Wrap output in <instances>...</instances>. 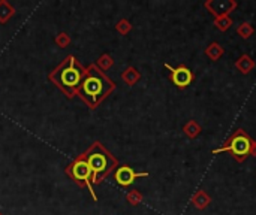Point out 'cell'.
<instances>
[{
	"label": "cell",
	"mask_w": 256,
	"mask_h": 215,
	"mask_svg": "<svg viewBox=\"0 0 256 215\" xmlns=\"http://www.w3.org/2000/svg\"><path fill=\"white\" fill-rule=\"evenodd\" d=\"M213 24H214V27L217 30L226 31L232 26V18H231V16H219V18H214Z\"/></svg>",
	"instance_id": "15"
},
{
	"label": "cell",
	"mask_w": 256,
	"mask_h": 215,
	"mask_svg": "<svg viewBox=\"0 0 256 215\" xmlns=\"http://www.w3.org/2000/svg\"><path fill=\"white\" fill-rule=\"evenodd\" d=\"M223 54H225V49H223L222 45L217 43V42H211L209 46L205 48V56L213 61H219Z\"/></svg>",
	"instance_id": "12"
},
{
	"label": "cell",
	"mask_w": 256,
	"mask_h": 215,
	"mask_svg": "<svg viewBox=\"0 0 256 215\" xmlns=\"http://www.w3.org/2000/svg\"><path fill=\"white\" fill-rule=\"evenodd\" d=\"M84 76L86 69L75 60V57L69 56L66 61L61 63L56 69V72L51 75V79L56 82L57 87H60L69 97H72L81 87Z\"/></svg>",
	"instance_id": "2"
},
{
	"label": "cell",
	"mask_w": 256,
	"mask_h": 215,
	"mask_svg": "<svg viewBox=\"0 0 256 215\" xmlns=\"http://www.w3.org/2000/svg\"><path fill=\"white\" fill-rule=\"evenodd\" d=\"M126 199H127V202H129L131 205L135 206V205H139L142 202V194L138 190H132V191L127 193Z\"/></svg>",
	"instance_id": "16"
},
{
	"label": "cell",
	"mask_w": 256,
	"mask_h": 215,
	"mask_svg": "<svg viewBox=\"0 0 256 215\" xmlns=\"http://www.w3.org/2000/svg\"><path fill=\"white\" fill-rule=\"evenodd\" d=\"M91 171V183L99 184L105 178L106 173L111 172V169L117 166V160L111 156L108 151H105L99 143H94L86 156H83Z\"/></svg>",
	"instance_id": "4"
},
{
	"label": "cell",
	"mask_w": 256,
	"mask_h": 215,
	"mask_svg": "<svg viewBox=\"0 0 256 215\" xmlns=\"http://www.w3.org/2000/svg\"><path fill=\"white\" fill-rule=\"evenodd\" d=\"M144 176H149V173L147 172L138 173L131 166H121L116 172V181H117L120 186H123V187L131 186L136 178H144Z\"/></svg>",
	"instance_id": "8"
},
{
	"label": "cell",
	"mask_w": 256,
	"mask_h": 215,
	"mask_svg": "<svg viewBox=\"0 0 256 215\" xmlns=\"http://www.w3.org/2000/svg\"><path fill=\"white\" fill-rule=\"evenodd\" d=\"M0 215H2V214H0Z\"/></svg>",
	"instance_id": "20"
},
{
	"label": "cell",
	"mask_w": 256,
	"mask_h": 215,
	"mask_svg": "<svg viewBox=\"0 0 256 215\" xmlns=\"http://www.w3.org/2000/svg\"><path fill=\"white\" fill-rule=\"evenodd\" d=\"M116 88L114 82L109 78H106L96 66H90L86 71V76L83 79V84L79 87L78 93L81 94L83 100L90 106L96 108L101 100Z\"/></svg>",
	"instance_id": "1"
},
{
	"label": "cell",
	"mask_w": 256,
	"mask_h": 215,
	"mask_svg": "<svg viewBox=\"0 0 256 215\" xmlns=\"http://www.w3.org/2000/svg\"><path fill=\"white\" fill-rule=\"evenodd\" d=\"M202 131V127L198 124V121L195 120H189L184 126H183V133L189 138V139H196Z\"/></svg>",
	"instance_id": "11"
},
{
	"label": "cell",
	"mask_w": 256,
	"mask_h": 215,
	"mask_svg": "<svg viewBox=\"0 0 256 215\" xmlns=\"http://www.w3.org/2000/svg\"><path fill=\"white\" fill-rule=\"evenodd\" d=\"M131 29H132V24L127 21V20H121V21H119V24H117V30L121 33V35H126V33H129Z\"/></svg>",
	"instance_id": "17"
},
{
	"label": "cell",
	"mask_w": 256,
	"mask_h": 215,
	"mask_svg": "<svg viewBox=\"0 0 256 215\" xmlns=\"http://www.w3.org/2000/svg\"><path fill=\"white\" fill-rule=\"evenodd\" d=\"M68 42H69V39H68L66 35H59V38H57V43L59 45H66Z\"/></svg>",
	"instance_id": "19"
},
{
	"label": "cell",
	"mask_w": 256,
	"mask_h": 215,
	"mask_svg": "<svg viewBox=\"0 0 256 215\" xmlns=\"http://www.w3.org/2000/svg\"><path fill=\"white\" fill-rule=\"evenodd\" d=\"M165 68L169 71V79L171 82L179 88H186L189 87L195 79V75L189 68H186L184 64H180L179 68H172L168 63H165Z\"/></svg>",
	"instance_id": "5"
},
{
	"label": "cell",
	"mask_w": 256,
	"mask_h": 215,
	"mask_svg": "<svg viewBox=\"0 0 256 215\" xmlns=\"http://www.w3.org/2000/svg\"><path fill=\"white\" fill-rule=\"evenodd\" d=\"M255 33V27L250 23H241L237 27V35L241 38V39H249L250 36H253Z\"/></svg>",
	"instance_id": "13"
},
{
	"label": "cell",
	"mask_w": 256,
	"mask_h": 215,
	"mask_svg": "<svg viewBox=\"0 0 256 215\" xmlns=\"http://www.w3.org/2000/svg\"><path fill=\"white\" fill-rule=\"evenodd\" d=\"M192 203H194V206L199 211H204L207 206H209L211 203V197L210 194L204 191V190H199L196 191L194 196H192Z\"/></svg>",
	"instance_id": "10"
},
{
	"label": "cell",
	"mask_w": 256,
	"mask_h": 215,
	"mask_svg": "<svg viewBox=\"0 0 256 215\" xmlns=\"http://www.w3.org/2000/svg\"><path fill=\"white\" fill-rule=\"evenodd\" d=\"M71 168H72L71 173H72L74 179L76 181V183L81 184V186H87L89 190L91 191V196L96 199V194L93 193V188H91V184H90V181H91V171H90V168H89V164H87L86 158L81 156V157H79V158L72 164Z\"/></svg>",
	"instance_id": "6"
},
{
	"label": "cell",
	"mask_w": 256,
	"mask_h": 215,
	"mask_svg": "<svg viewBox=\"0 0 256 215\" xmlns=\"http://www.w3.org/2000/svg\"><path fill=\"white\" fill-rule=\"evenodd\" d=\"M204 6L214 18H219V16H229L231 12L237 9L238 3L237 0H207Z\"/></svg>",
	"instance_id": "7"
},
{
	"label": "cell",
	"mask_w": 256,
	"mask_h": 215,
	"mask_svg": "<svg viewBox=\"0 0 256 215\" xmlns=\"http://www.w3.org/2000/svg\"><path fill=\"white\" fill-rule=\"evenodd\" d=\"M102 66H104V68L106 69V68H109V66L111 64H113V60H111V57L109 56H104L102 58H101V61H99Z\"/></svg>",
	"instance_id": "18"
},
{
	"label": "cell",
	"mask_w": 256,
	"mask_h": 215,
	"mask_svg": "<svg viewBox=\"0 0 256 215\" xmlns=\"http://www.w3.org/2000/svg\"><path fill=\"white\" fill-rule=\"evenodd\" d=\"M235 69H237L240 73L247 75V73H250V72L255 69V60H253L249 54L240 56L238 60L235 61Z\"/></svg>",
	"instance_id": "9"
},
{
	"label": "cell",
	"mask_w": 256,
	"mask_h": 215,
	"mask_svg": "<svg viewBox=\"0 0 256 215\" xmlns=\"http://www.w3.org/2000/svg\"><path fill=\"white\" fill-rule=\"evenodd\" d=\"M123 79L127 86H134L138 82L139 79V72L135 69V68H127L124 72H123Z\"/></svg>",
	"instance_id": "14"
},
{
	"label": "cell",
	"mask_w": 256,
	"mask_h": 215,
	"mask_svg": "<svg viewBox=\"0 0 256 215\" xmlns=\"http://www.w3.org/2000/svg\"><path fill=\"white\" fill-rule=\"evenodd\" d=\"M220 153H228L237 163H243L247 157H256V141L247 135L246 130L237 129L225 143L213 151V154Z\"/></svg>",
	"instance_id": "3"
}]
</instances>
